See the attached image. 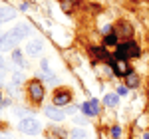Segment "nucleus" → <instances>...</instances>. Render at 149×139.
Segmentation results:
<instances>
[{
	"mask_svg": "<svg viewBox=\"0 0 149 139\" xmlns=\"http://www.w3.org/2000/svg\"><path fill=\"white\" fill-rule=\"evenodd\" d=\"M18 129H20V133H24V135H38L42 127H40V121L36 117H24L22 121L18 123Z\"/></svg>",
	"mask_w": 149,
	"mask_h": 139,
	"instance_id": "f257e3e1",
	"label": "nucleus"
},
{
	"mask_svg": "<svg viewBox=\"0 0 149 139\" xmlns=\"http://www.w3.org/2000/svg\"><path fill=\"white\" fill-rule=\"evenodd\" d=\"M28 93H30V97L34 99L36 104H40L42 99H44V95H46V92H44V85H42V81L40 80H34L28 83Z\"/></svg>",
	"mask_w": 149,
	"mask_h": 139,
	"instance_id": "f03ea898",
	"label": "nucleus"
},
{
	"mask_svg": "<svg viewBox=\"0 0 149 139\" xmlns=\"http://www.w3.org/2000/svg\"><path fill=\"white\" fill-rule=\"evenodd\" d=\"M68 104H72V92H70L68 88L56 90V93H54V105L62 107V105H68Z\"/></svg>",
	"mask_w": 149,
	"mask_h": 139,
	"instance_id": "7ed1b4c3",
	"label": "nucleus"
},
{
	"mask_svg": "<svg viewBox=\"0 0 149 139\" xmlns=\"http://www.w3.org/2000/svg\"><path fill=\"white\" fill-rule=\"evenodd\" d=\"M109 68L117 78H127L131 74V66H127V62H121V60H113Z\"/></svg>",
	"mask_w": 149,
	"mask_h": 139,
	"instance_id": "20e7f679",
	"label": "nucleus"
},
{
	"mask_svg": "<svg viewBox=\"0 0 149 139\" xmlns=\"http://www.w3.org/2000/svg\"><path fill=\"white\" fill-rule=\"evenodd\" d=\"M81 113L86 117H95L97 113H100V101L97 99H90V101H84V104L80 105Z\"/></svg>",
	"mask_w": 149,
	"mask_h": 139,
	"instance_id": "39448f33",
	"label": "nucleus"
},
{
	"mask_svg": "<svg viewBox=\"0 0 149 139\" xmlns=\"http://www.w3.org/2000/svg\"><path fill=\"white\" fill-rule=\"evenodd\" d=\"M44 52V42L42 40H30L28 46H26V56L30 58H40Z\"/></svg>",
	"mask_w": 149,
	"mask_h": 139,
	"instance_id": "423d86ee",
	"label": "nucleus"
},
{
	"mask_svg": "<svg viewBox=\"0 0 149 139\" xmlns=\"http://www.w3.org/2000/svg\"><path fill=\"white\" fill-rule=\"evenodd\" d=\"M18 38L14 36V32H4L2 34V42H0V50H16L18 48Z\"/></svg>",
	"mask_w": 149,
	"mask_h": 139,
	"instance_id": "0eeeda50",
	"label": "nucleus"
},
{
	"mask_svg": "<svg viewBox=\"0 0 149 139\" xmlns=\"http://www.w3.org/2000/svg\"><path fill=\"white\" fill-rule=\"evenodd\" d=\"M44 113H46V117L52 119V121H64V119H66V111L60 109L58 105H46V107H44Z\"/></svg>",
	"mask_w": 149,
	"mask_h": 139,
	"instance_id": "6e6552de",
	"label": "nucleus"
},
{
	"mask_svg": "<svg viewBox=\"0 0 149 139\" xmlns=\"http://www.w3.org/2000/svg\"><path fill=\"white\" fill-rule=\"evenodd\" d=\"M16 18V10L12 8V6H0V24L4 22H10V20H14Z\"/></svg>",
	"mask_w": 149,
	"mask_h": 139,
	"instance_id": "1a4fd4ad",
	"label": "nucleus"
},
{
	"mask_svg": "<svg viewBox=\"0 0 149 139\" xmlns=\"http://www.w3.org/2000/svg\"><path fill=\"white\" fill-rule=\"evenodd\" d=\"M12 32H14V36H16V38H18V42H20V40H24L26 36L30 34V26H28L26 22H22V24H18Z\"/></svg>",
	"mask_w": 149,
	"mask_h": 139,
	"instance_id": "9d476101",
	"label": "nucleus"
},
{
	"mask_svg": "<svg viewBox=\"0 0 149 139\" xmlns=\"http://www.w3.org/2000/svg\"><path fill=\"white\" fill-rule=\"evenodd\" d=\"M92 54H93V56H97V58L102 60V62L109 64V66H111V62H113V60L109 58V54L105 52V48H92Z\"/></svg>",
	"mask_w": 149,
	"mask_h": 139,
	"instance_id": "9b49d317",
	"label": "nucleus"
},
{
	"mask_svg": "<svg viewBox=\"0 0 149 139\" xmlns=\"http://www.w3.org/2000/svg\"><path fill=\"white\" fill-rule=\"evenodd\" d=\"M113 58L115 60H121V62H127V46L125 44H117L115 46V54H113Z\"/></svg>",
	"mask_w": 149,
	"mask_h": 139,
	"instance_id": "f8f14e48",
	"label": "nucleus"
},
{
	"mask_svg": "<svg viewBox=\"0 0 149 139\" xmlns=\"http://www.w3.org/2000/svg\"><path fill=\"white\" fill-rule=\"evenodd\" d=\"M12 60H14V64L18 66V68H26V60H24V54L22 50H12Z\"/></svg>",
	"mask_w": 149,
	"mask_h": 139,
	"instance_id": "ddd939ff",
	"label": "nucleus"
},
{
	"mask_svg": "<svg viewBox=\"0 0 149 139\" xmlns=\"http://www.w3.org/2000/svg\"><path fill=\"white\" fill-rule=\"evenodd\" d=\"M125 46H127V56L129 58H139L141 56V50H139V46L135 44V42H125Z\"/></svg>",
	"mask_w": 149,
	"mask_h": 139,
	"instance_id": "4468645a",
	"label": "nucleus"
},
{
	"mask_svg": "<svg viewBox=\"0 0 149 139\" xmlns=\"http://www.w3.org/2000/svg\"><path fill=\"white\" fill-rule=\"evenodd\" d=\"M103 104L107 105V107H117V104H119V95H117V93H107V95L103 97Z\"/></svg>",
	"mask_w": 149,
	"mask_h": 139,
	"instance_id": "2eb2a0df",
	"label": "nucleus"
},
{
	"mask_svg": "<svg viewBox=\"0 0 149 139\" xmlns=\"http://www.w3.org/2000/svg\"><path fill=\"white\" fill-rule=\"evenodd\" d=\"M60 6H62V10L66 12V14H70L78 6V0H60Z\"/></svg>",
	"mask_w": 149,
	"mask_h": 139,
	"instance_id": "dca6fc26",
	"label": "nucleus"
},
{
	"mask_svg": "<svg viewBox=\"0 0 149 139\" xmlns=\"http://www.w3.org/2000/svg\"><path fill=\"white\" fill-rule=\"evenodd\" d=\"M70 137L72 139H88V131L84 127H74L72 133H70Z\"/></svg>",
	"mask_w": 149,
	"mask_h": 139,
	"instance_id": "f3484780",
	"label": "nucleus"
},
{
	"mask_svg": "<svg viewBox=\"0 0 149 139\" xmlns=\"http://www.w3.org/2000/svg\"><path fill=\"white\" fill-rule=\"evenodd\" d=\"M103 44H105V46H117V44H119V38H117L115 32H109V34H105Z\"/></svg>",
	"mask_w": 149,
	"mask_h": 139,
	"instance_id": "a211bd4d",
	"label": "nucleus"
},
{
	"mask_svg": "<svg viewBox=\"0 0 149 139\" xmlns=\"http://www.w3.org/2000/svg\"><path fill=\"white\" fill-rule=\"evenodd\" d=\"M36 76H38V80H46V81H50V83L56 81V76H54L52 72H38Z\"/></svg>",
	"mask_w": 149,
	"mask_h": 139,
	"instance_id": "6ab92c4d",
	"label": "nucleus"
},
{
	"mask_svg": "<svg viewBox=\"0 0 149 139\" xmlns=\"http://www.w3.org/2000/svg\"><path fill=\"white\" fill-rule=\"evenodd\" d=\"M22 81H26V76H24L22 72H14L12 74V85H20Z\"/></svg>",
	"mask_w": 149,
	"mask_h": 139,
	"instance_id": "aec40b11",
	"label": "nucleus"
},
{
	"mask_svg": "<svg viewBox=\"0 0 149 139\" xmlns=\"http://www.w3.org/2000/svg\"><path fill=\"white\" fill-rule=\"evenodd\" d=\"M137 85H139V78L131 72V74L127 76V88H137Z\"/></svg>",
	"mask_w": 149,
	"mask_h": 139,
	"instance_id": "412c9836",
	"label": "nucleus"
},
{
	"mask_svg": "<svg viewBox=\"0 0 149 139\" xmlns=\"http://www.w3.org/2000/svg\"><path fill=\"white\" fill-rule=\"evenodd\" d=\"M117 30L125 32V36H129V34H131V30H129V26H127L125 22H119V24H117V26H115V32H117Z\"/></svg>",
	"mask_w": 149,
	"mask_h": 139,
	"instance_id": "4be33fe9",
	"label": "nucleus"
},
{
	"mask_svg": "<svg viewBox=\"0 0 149 139\" xmlns=\"http://www.w3.org/2000/svg\"><path fill=\"white\" fill-rule=\"evenodd\" d=\"M109 133H111V137H113V139H119V135H121V127H119V125H113Z\"/></svg>",
	"mask_w": 149,
	"mask_h": 139,
	"instance_id": "5701e85b",
	"label": "nucleus"
},
{
	"mask_svg": "<svg viewBox=\"0 0 149 139\" xmlns=\"http://www.w3.org/2000/svg\"><path fill=\"white\" fill-rule=\"evenodd\" d=\"M40 72H50V62L48 60H42L40 62Z\"/></svg>",
	"mask_w": 149,
	"mask_h": 139,
	"instance_id": "b1692460",
	"label": "nucleus"
},
{
	"mask_svg": "<svg viewBox=\"0 0 149 139\" xmlns=\"http://www.w3.org/2000/svg\"><path fill=\"white\" fill-rule=\"evenodd\" d=\"M6 74H8V70H6V66H0V83L4 81V78H6Z\"/></svg>",
	"mask_w": 149,
	"mask_h": 139,
	"instance_id": "393cba45",
	"label": "nucleus"
},
{
	"mask_svg": "<svg viewBox=\"0 0 149 139\" xmlns=\"http://www.w3.org/2000/svg\"><path fill=\"white\" fill-rule=\"evenodd\" d=\"M115 93H117V95H125V93H127V88H123V85H121V88H117V92H115Z\"/></svg>",
	"mask_w": 149,
	"mask_h": 139,
	"instance_id": "a878e982",
	"label": "nucleus"
},
{
	"mask_svg": "<svg viewBox=\"0 0 149 139\" xmlns=\"http://www.w3.org/2000/svg\"><path fill=\"white\" fill-rule=\"evenodd\" d=\"M10 104V99H2V92H0V107H4V105Z\"/></svg>",
	"mask_w": 149,
	"mask_h": 139,
	"instance_id": "bb28decb",
	"label": "nucleus"
},
{
	"mask_svg": "<svg viewBox=\"0 0 149 139\" xmlns=\"http://www.w3.org/2000/svg\"><path fill=\"white\" fill-rule=\"evenodd\" d=\"M0 139H14L10 133H4V131H0Z\"/></svg>",
	"mask_w": 149,
	"mask_h": 139,
	"instance_id": "cd10ccee",
	"label": "nucleus"
},
{
	"mask_svg": "<svg viewBox=\"0 0 149 139\" xmlns=\"http://www.w3.org/2000/svg\"><path fill=\"white\" fill-rule=\"evenodd\" d=\"M76 109H78V107H76V105H70V107H66V113H74V111H76Z\"/></svg>",
	"mask_w": 149,
	"mask_h": 139,
	"instance_id": "c85d7f7f",
	"label": "nucleus"
},
{
	"mask_svg": "<svg viewBox=\"0 0 149 139\" xmlns=\"http://www.w3.org/2000/svg\"><path fill=\"white\" fill-rule=\"evenodd\" d=\"M76 123H78V125H84V123H86V117H76Z\"/></svg>",
	"mask_w": 149,
	"mask_h": 139,
	"instance_id": "c756f323",
	"label": "nucleus"
},
{
	"mask_svg": "<svg viewBox=\"0 0 149 139\" xmlns=\"http://www.w3.org/2000/svg\"><path fill=\"white\" fill-rule=\"evenodd\" d=\"M0 66H4V56L0 54Z\"/></svg>",
	"mask_w": 149,
	"mask_h": 139,
	"instance_id": "7c9ffc66",
	"label": "nucleus"
},
{
	"mask_svg": "<svg viewBox=\"0 0 149 139\" xmlns=\"http://www.w3.org/2000/svg\"><path fill=\"white\" fill-rule=\"evenodd\" d=\"M143 139H149V131H145V133H143Z\"/></svg>",
	"mask_w": 149,
	"mask_h": 139,
	"instance_id": "2f4dec72",
	"label": "nucleus"
},
{
	"mask_svg": "<svg viewBox=\"0 0 149 139\" xmlns=\"http://www.w3.org/2000/svg\"><path fill=\"white\" fill-rule=\"evenodd\" d=\"M0 42H2V34H0Z\"/></svg>",
	"mask_w": 149,
	"mask_h": 139,
	"instance_id": "473e14b6",
	"label": "nucleus"
}]
</instances>
